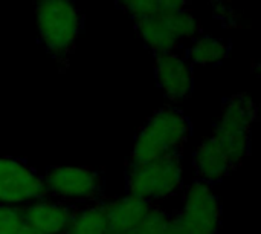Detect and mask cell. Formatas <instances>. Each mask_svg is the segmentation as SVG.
<instances>
[{"instance_id":"cell-3","label":"cell","mask_w":261,"mask_h":234,"mask_svg":"<svg viewBox=\"0 0 261 234\" xmlns=\"http://www.w3.org/2000/svg\"><path fill=\"white\" fill-rule=\"evenodd\" d=\"M138 35L145 46L158 54L182 51L187 41L199 37L200 21L187 9H162L135 21Z\"/></svg>"},{"instance_id":"cell-2","label":"cell","mask_w":261,"mask_h":234,"mask_svg":"<svg viewBox=\"0 0 261 234\" xmlns=\"http://www.w3.org/2000/svg\"><path fill=\"white\" fill-rule=\"evenodd\" d=\"M35 20L44 49L58 61L73 52L81 32L83 17L72 0H46L35 3Z\"/></svg>"},{"instance_id":"cell-19","label":"cell","mask_w":261,"mask_h":234,"mask_svg":"<svg viewBox=\"0 0 261 234\" xmlns=\"http://www.w3.org/2000/svg\"><path fill=\"white\" fill-rule=\"evenodd\" d=\"M167 234H176L174 231H173V227L170 225V228H168V231H167Z\"/></svg>"},{"instance_id":"cell-18","label":"cell","mask_w":261,"mask_h":234,"mask_svg":"<svg viewBox=\"0 0 261 234\" xmlns=\"http://www.w3.org/2000/svg\"><path fill=\"white\" fill-rule=\"evenodd\" d=\"M18 234H41V233H38L37 230L31 228V227H29V225L26 224V225H24V228H23V230H21V231H20Z\"/></svg>"},{"instance_id":"cell-14","label":"cell","mask_w":261,"mask_h":234,"mask_svg":"<svg viewBox=\"0 0 261 234\" xmlns=\"http://www.w3.org/2000/svg\"><path fill=\"white\" fill-rule=\"evenodd\" d=\"M229 41L211 35L196 37L190 48L185 51L187 58L193 64L199 66H216L220 64L229 54Z\"/></svg>"},{"instance_id":"cell-15","label":"cell","mask_w":261,"mask_h":234,"mask_svg":"<svg viewBox=\"0 0 261 234\" xmlns=\"http://www.w3.org/2000/svg\"><path fill=\"white\" fill-rule=\"evenodd\" d=\"M135 21L162 9H187L191 0H115Z\"/></svg>"},{"instance_id":"cell-5","label":"cell","mask_w":261,"mask_h":234,"mask_svg":"<svg viewBox=\"0 0 261 234\" xmlns=\"http://www.w3.org/2000/svg\"><path fill=\"white\" fill-rule=\"evenodd\" d=\"M125 189L127 195L151 204L176 196L184 190V164L180 155L127 167Z\"/></svg>"},{"instance_id":"cell-16","label":"cell","mask_w":261,"mask_h":234,"mask_svg":"<svg viewBox=\"0 0 261 234\" xmlns=\"http://www.w3.org/2000/svg\"><path fill=\"white\" fill-rule=\"evenodd\" d=\"M173 215L165 212L159 204H153L145 218L132 234H167Z\"/></svg>"},{"instance_id":"cell-9","label":"cell","mask_w":261,"mask_h":234,"mask_svg":"<svg viewBox=\"0 0 261 234\" xmlns=\"http://www.w3.org/2000/svg\"><path fill=\"white\" fill-rule=\"evenodd\" d=\"M154 75L171 101H184L193 92V66L184 51L154 55Z\"/></svg>"},{"instance_id":"cell-13","label":"cell","mask_w":261,"mask_h":234,"mask_svg":"<svg viewBox=\"0 0 261 234\" xmlns=\"http://www.w3.org/2000/svg\"><path fill=\"white\" fill-rule=\"evenodd\" d=\"M64 234H109L104 201L76 205L75 216Z\"/></svg>"},{"instance_id":"cell-1","label":"cell","mask_w":261,"mask_h":234,"mask_svg":"<svg viewBox=\"0 0 261 234\" xmlns=\"http://www.w3.org/2000/svg\"><path fill=\"white\" fill-rule=\"evenodd\" d=\"M190 135L191 123L180 109L173 106L158 109L138 132L127 167L180 155Z\"/></svg>"},{"instance_id":"cell-10","label":"cell","mask_w":261,"mask_h":234,"mask_svg":"<svg viewBox=\"0 0 261 234\" xmlns=\"http://www.w3.org/2000/svg\"><path fill=\"white\" fill-rule=\"evenodd\" d=\"M76 212V205H67L52 198L35 201L23 208L26 224L41 234H64Z\"/></svg>"},{"instance_id":"cell-6","label":"cell","mask_w":261,"mask_h":234,"mask_svg":"<svg viewBox=\"0 0 261 234\" xmlns=\"http://www.w3.org/2000/svg\"><path fill=\"white\" fill-rule=\"evenodd\" d=\"M220 201L211 185L200 181L184 189L182 208L173 215L171 227L176 234H219Z\"/></svg>"},{"instance_id":"cell-20","label":"cell","mask_w":261,"mask_h":234,"mask_svg":"<svg viewBox=\"0 0 261 234\" xmlns=\"http://www.w3.org/2000/svg\"><path fill=\"white\" fill-rule=\"evenodd\" d=\"M32 2H34V3H37V2H46V0H32ZM72 2H73V0H72Z\"/></svg>"},{"instance_id":"cell-17","label":"cell","mask_w":261,"mask_h":234,"mask_svg":"<svg viewBox=\"0 0 261 234\" xmlns=\"http://www.w3.org/2000/svg\"><path fill=\"white\" fill-rule=\"evenodd\" d=\"M24 225L23 208L0 205V234H18Z\"/></svg>"},{"instance_id":"cell-7","label":"cell","mask_w":261,"mask_h":234,"mask_svg":"<svg viewBox=\"0 0 261 234\" xmlns=\"http://www.w3.org/2000/svg\"><path fill=\"white\" fill-rule=\"evenodd\" d=\"M41 176L47 198L67 205L95 202L102 196L104 178L90 167H49Z\"/></svg>"},{"instance_id":"cell-8","label":"cell","mask_w":261,"mask_h":234,"mask_svg":"<svg viewBox=\"0 0 261 234\" xmlns=\"http://www.w3.org/2000/svg\"><path fill=\"white\" fill-rule=\"evenodd\" d=\"M47 198L43 176L18 158L0 156V205L24 208Z\"/></svg>"},{"instance_id":"cell-4","label":"cell","mask_w":261,"mask_h":234,"mask_svg":"<svg viewBox=\"0 0 261 234\" xmlns=\"http://www.w3.org/2000/svg\"><path fill=\"white\" fill-rule=\"evenodd\" d=\"M257 120V106L246 95L239 93L226 100L219 121L210 136L225 153L236 170L251 147V132Z\"/></svg>"},{"instance_id":"cell-11","label":"cell","mask_w":261,"mask_h":234,"mask_svg":"<svg viewBox=\"0 0 261 234\" xmlns=\"http://www.w3.org/2000/svg\"><path fill=\"white\" fill-rule=\"evenodd\" d=\"M109 234H132L151 208V202L132 195L104 201Z\"/></svg>"},{"instance_id":"cell-12","label":"cell","mask_w":261,"mask_h":234,"mask_svg":"<svg viewBox=\"0 0 261 234\" xmlns=\"http://www.w3.org/2000/svg\"><path fill=\"white\" fill-rule=\"evenodd\" d=\"M193 167L197 181L208 185L223 181L231 172H234L225 153L210 136L196 147L193 153Z\"/></svg>"}]
</instances>
